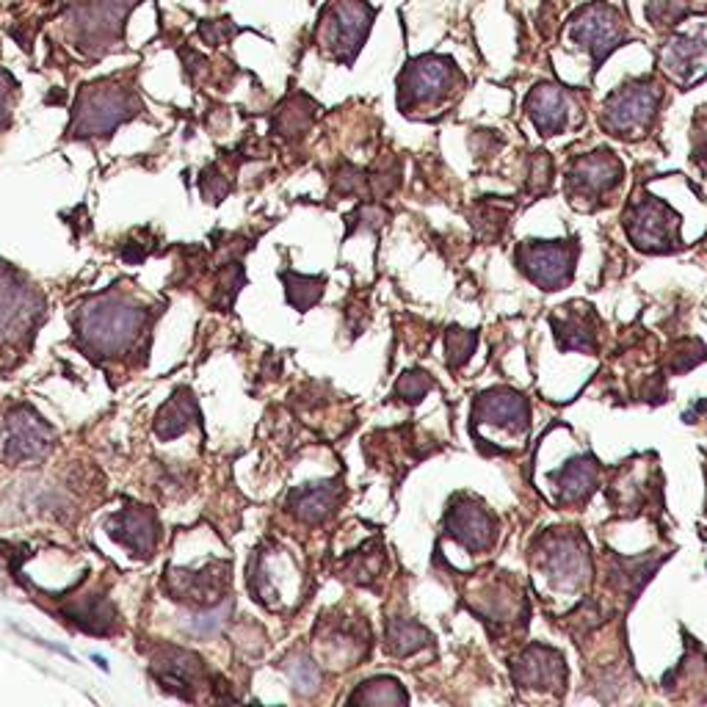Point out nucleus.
Segmentation results:
<instances>
[{
    "label": "nucleus",
    "mask_w": 707,
    "mask_h": 707,
    "mask_svg": "<svg viewBox=\"0 0 707 707\" xmlns=\"http://www.w3.org/2000/svg\"><path fill=\"white\" fill-rule=\"evenodd\" d=\"M456 86H462V73L454 61L445 55H420L404 66L398 78V106L404 114L439 106L445 97L454 95Z\"/></svg>",
    "instance_id": "obj_3"
},
{
    "label": "nucleus",
    "mask_w": 707,
    "mask_h": 707,
    "mask_svg": "<svg viewBox=\"0 0 707 707\" xmlns=\"http://www.w3.org/2000/svg\"><path fill=\"white\" fill-rule=\"evenodd\" d=\"M312 114H315V102L307 95L290 97L280 106L274 116V133L282 138H299L307 127L312 125Z\"/></svg>",
    "instance_id": "obj_28"
},
{
    "label": "nucleus",
    "mask_w": 707,
    "mask_h": 707,
    "mask_svg": "<svg viewBox=\"0 0 707 707\" xmlns=\"http://www.w3.org/2000/svg\"><path fill=\"white\" fill-rule=\"evenodd\" d=\"M570 37L572 42L588 50L594 66H599L624 42V25L617 9L606 7V3H592L572 17Z\"/></svg>",
    "instance_id": "obj_12"
},
{
    "label": "nucleus",
    "mask_w": 707,
    "mask_h": 707,
    "mask_svg": "<svg viewBox=\"0 0 707 707\" xmlns=\"http://www.w3.org/2000/svg\"><path fill=\"white\" fill-rule=\"evenodd\" d=\"M511 208L514 204H504L498 202V199H484L479 208V213L473 216V227L479 230L481 238L486 240H498L500 235H504L506 230V222H509L511 216Z\"/></svg>",
    "instance_id": "obj_32"
},
{
    "label": "nucleus",
    "mask_w": 707,
    "mask_h": 707,
    "mask_svg": "<svg viewBox=\"0 0 707 707\" xmlns=\"http://www.w3.org/2000/svg\"><path fill=\"white\" fill-rule=\"evenodd\" d=\"M434 638L423 624H418L414 619H387V630H384V649L393 658H409V655L420 653L423 647H429Z\"/></svg>",
    "instance_id": "obj_27"
},
{
    "label": "nucleus",
    "mask_w": 707,
    "mask_h": 707,
    "mask_svg": "<svg viewBox=\"0 0 707 707\" xmlns=\"http://www.w3.org/2000/svg\"><path fill=\"white\" fill-rule=\"evenodd\" d=\"M12 89H14L12 75L0 70V127L7 125L9 120V97H12Z\"/></svg>",
    "instance_id": "obj_39"
},
{
    "label": "nucleus",
    "mask_w": 707,
    "mask_h": 707,
    "mask_svg": "<svg viewBox=\"0 0 707 707\" xmlns=\"http://www.w3.org/2000/svg\"><path fill=\"white\" fill-rule=\"evenodd\" d=\"M55 443V429L30 407L17 404L7 418V459L14 464L37 462Z\"/></svg>",
    "instance_id": "obj_13"
},
{
    "label": "nucleus",
    "mask_w": 707,
    "mask_h": 707,
    "mask_svg": "<svg viewBox=\"0 0 707 707\" xmlns=\"http://www.w3.org/2000/svg\"><path fill=\"white\" fill-rule=\"evenodd\" d=\"M199 420H202V414H199L194 393L188 390V387H177V390L172 393V398L158 409L156 434L163 443H169V439H177L181 434H186Z\"/></svg>",
    "instance_id": "obj_24"
},
{
    "label": "nucleus",
    "mask_w": 707,
    "mask_h": 707,
    "mask_svg": "<svg viewBox=\"0 0 707 707\" xmlns=\"http://www.w3.org/2000/svg\"><path fill=\"white\" fill-rule=\"evenodd\" d=\"M528 116L542 136H558L570 127V97L561 86L539 84L528 95Z\"/></svg>",
    "instance_id": "obj_22"
},
{
    "label": "nucleus",
    "mask_w": 707,
    "mask_h": 707,
    "mask_svg": "<svg viewBox=\"0 0 707 707\" xmlns=\"http://www.w3.org/2000/svg\"><path fill=\"white\" fill-rule=\"evenodd\" d=\"M481 423L522 434L531 426V404L525 396L509 390V387L486 390L475 398L473 407V426H481Z\"/></svg>",
    "instance_id": "obj_19"
},
{
    "label": "nucleus",
    "mask_w": 707,
    "mask_h": 707,
    "mask_svg": "<svg viewBox=\"0 0 707 707\" xmlns=\"http://www.w3.org/2000/svg\"><path fill=\"white\" fill-rule=\"evenodd\" d=\"M553 158L550 152L539 150L531 156V172H528V194L531 197H545L553 186Z\"/></svg>",
    "instance_id": "obj_36"
},
{
    "label": "nucleus",
    "mask_w": 707,
    "mask_h": 707,
    "mask_svg": "<svg viewBox=\"0 0 707 707\" xmlns=\"http://www.w3.org/2000/svg\"><path fill=\"white\" fill-rule=\"evenodd\" d=\"M663 91L655 80H628L606 102L599 122L611 136L635 138L653 125Z\"/></svg>",
    "instance_id": "obj_4"
},
{
    "label": "nucleus",
    "mask_w": 707,
    "mask_h": 707,
    "mask_svg": "<svg viewBox=\"0 0 707 707\" xmlns=\"http://www.w3.org/2000/svg\"><path fill=\"white\" fill-rule=\"evenodd\" d=\"M230 563L216 561L208 563L202 572H177L169 575V594L172 599H183L194 608H216L230 588Z\"/></svg>",
    "instance_id": "obj_17"
},
{
    "label": "nucleus",
    "mask_w": 707,
    "mask_h": 707,
    "mask_svg": "<svg viewBox=\"0 0 707 707\" xmlns=\"http://www.w3.org/2000/svg\"><path fill=\"white\" fill-rule=\"evenodd\" d=\"M136 0H86L78 12H73L78 48L89 50V53L109 50L122 37L127 9Z\"/></svg>",
    "instance_id": "obj_11"
},
{
    "label": "nucleus",
    "mask_w": 707,
    "mask_h": 707,
    "mask_svg": "<svg viewBox=\"0 0 707 707\" xmlns=\"http://www.w3.org/2000/svg\"><path fill=\"white\" fill-rule=\"evenodd\" d=\"M280 280L285 282V296L299 312H307L324 296L326 276H305L296 274V271H282Z\"/></svg>",
    "instance_id": "obj_30"
},
{
    "label": "nucleus",
    "mask_w": 707,
    "mask_h": 707,
    "mask_svg": "<svg viewBox=\"0 0 707 707\" xmlns=\"http://www.w3.org/2000/svg\"><path fill=\"white\" fill-rule=\"evenodd\" d=\"M343 498V481L330 479V481H315V484L296 486L288 495V511L299 522H307V525H321V522L330 520L337 511Z\"/></svg>",
    "instance_id": "obj_21"
},
{
    "label": "nucleus",
    "mask_w": 707,
    "mask_h": 707,
    "mask_svg": "<svg viewBox=\"0 0 707 707\" xmlns=\"http://www.w3.org/2000/svg\"><path fill=\"white\" fill-rule=\"evenodd\" d=\"M707 64V39L691 37V34H674L660 50V66L666 75L680 80L683 86L694 84L696 73Z\"/></svg>",
    "instance_id": "obj_23"
},
{
    "label": "nucleus",
    "mask_w": 707,
    "mask_h": 707,
    "mask_svg": "<svg viewBox=\"0 0 707 707\" xmlns=\"http://www.w3.org/2000/svg\"><path fill=\"white\" fill-rule=\"evenodd\" d=\"M285 671L290 674V683H294L296 694L312 696L321 689V669H318L315 660H310L307 655H294V660L285 663Z\"/></svg>",
    "instance_id": "obj_33"
},
{
    "label": "nucleus",
    "mask_w": 707,
    "mask_h": 707,
    "mask_svg": "<svg viewBox=\"0 0 707 707\" xmlns=\"http://www.w3.org/2000/svg\"><path fill=\"white\" fill-rule=\"evenodd\" d=\"M624 166L611 150H594L572 161L567 172V197L570 202H597L622 186Z\"/></svg>",
    "instance_id": "obj_10"
},
{
    "label": "nucleus",
    "mask_w": 707,
    "mask_h": 707,
    "mask_svg": "<svg viewBox=\"0 0 707 707\" xmlns=\"http://www.w3.org/2000/svg\"><path fill=\"white\" fill-rule=\"evenodd\" d=\"M624 233L642 252H674L680 246V216L663 199L644 194L624 213Z\"/></svg>",
    "instance_id": "obj_6"
},
{
    "label": "nucleus",
    "mask_w": 707,
    "mask_h": 707,
    "mask_svg": "<svg viewBox=\"0 0 707 707\" xmlns=\"http://www.w3.org/2000/svg\"><path fill=\"white\" fill-rule=\"evenodd\" d=\"M511 678L517 689L531 691H563L567 685V666L558 649L545 644H531L511 663Z\"/></svg>",
    "instance_id": "obj_16"
},
{
    "label": "nucleus",
    "mask_w": 707,
    "mask_h": 707,
    "mask_svg": "<svg viewBox=\"0 0 707 707\" xmlns=\"http://www.w3.org/2000/svg\"><path fill=\"white\" fill-rule=\"evenodd\" d=\"M578 240H525L517 246V265L542 290H563L575 276Z\"/></svg>",
    "instance_id": "obj_9"
},
{
    "label": "nucleus",
    "mask_w": 707,
    "mask_h": 707,
    "mask_svg": "<svg viewBox=\"0 0 707 707\" xmlns=\"http://www.w3.org/2000/svg\"><path fill=\"white\" fill-rule=\"evenodd\" d=\"M434 387V379L429 376V373L423 371H407L401 379H398L396 384V398H401V401L407 404H420L423 401V396H426L429 390Z\"/></svg>",
    "instance_id": "obj_37"
},
{
    "label": "nucleus",
    "mask_w": 707,
    "mask_h": 707,
    "mask_svg": "<svg viewBox=\"0 0 707 707\" xmlns=\"http://www.w3.org/2000/svg\"><path fill=\"white\" fill-rule=\"evenodd\" d=\"M475 343H479V335L468 330H459V326H450L448 335H445V351H448V368L450 371H459L464 362L473 357Z\"/></svg>",
    "instance_id": "obj_34"
},
{
    "label": "nucleus",
    "mask_w": 707,
    "mask_h": 707,
    "mask_svg": "<svg viewBox=\"0 0 707 707\" xmlns=\"http://www.w3.org/2000/svg\"><path fill=\"white\" fill-rule=\"evenodd\" d=\"M536 556L556 588H578L592 578V556H588L586 539L570 528L542 536Z\"/></svg>",
    "instance_id": "obj_7"
},
{
    "label": "nucleus",
    "mask_w": 707,
    "mask_h": 707,
    "mask_svg": "<svg viewBox=\"0 0 707 707\" xmlns=\"http://www.w3.org/2000/svg\"><path fill=\"white\" fill-rule=\"evenodd\" d=\"M106 531L116 545L127 547L136 558H150L156 553L158 536H161L156 511L136 504L111 514L106 520Z\"/></svg>",
    "instance_id": "obj_18"
},
{
    "label": "nucleus",
    "mask_w": 707,
    "mask_h": 707,
    "mask_svg": "<svg viewBox=\"0 0 707 707\" xmlns=\"http://www.w3.org/2000/svg\"><path fill=\"white\" fill-rule=\"evenodd\" d=\"M45 301L17 269L0 263V343H20L42 324Z\"/></svg>",
    "instance_id": "obj_5"
},
{
    "label": "nucleus",
    "mask_w": 707,
    "mask_h": 707,
    "mask_svg": "<svg viewBox=\"0 0 707 707\" xmlns=\"http://www.w3.org/2000/svg\"><path fill=\"white\" fill-rule=\"evenodd\" d=\"M357 702H365V705H407L409 694L396 678H373L357 685V691L348 696V705H357Z\"/></svg>",
    "instance_id": "obj_29"
},
{
    "label": "nucleus",
    "mask_w": 707,
    "mask_h": 707,
    "mask_svg": "<svg viewBox=\"0 0 707 707\" xmlns=\"http://www.w3.org/2000/svg\"><path fill=\"white\" fill-rule=\"evenodd\" d=\"M550 324H553V332H556V340L561 351H581V354L597 351L599 318L594 315L588 305L561 307V312L550 318Z\"/></svg>",
    "instance_id": "obj_20"
},
{
    "label": "nucleus",
    "mask_w": 707,
    "mask_h": 707,
    "mask_svg": "<svg viewBox=\"0 0 707 707\" xmlns=\"http://www.w3.org/2000/svg\"><path fill=\"white\" fill-rule=\"evenodd\" d=\"M705 360V346L699 340H680L671 346L669 354V371L671 373H685L691 368H696Z\"/></svg>",
    "instance_id": "obj_38"
},
{
    "label": "nucleus",
    "mask_w": 707,
    "mask_h": 707,
    "mask_svg": "<svg viewBox=\"0 0 707 707\" xmlns=\"http://www.w3.org/2000/svg\"><path fill=\"white\" fill-rule=\"evenodd\" d=\"M147 324H150L147 307L131 305L125 299H116L114 294H106L78 312L75 337L89 357L111 360V357H122V354L131 351L141 332L147 330Z\"/></svg>",
    "instance_id": "obj_1"
},
{
    "label": "nucleus",
    "mask_w": 707,
    "mask_h": 707,
    "mask_svg": "<svg viewBox=\"0 0 707 707\" xmlns=\"http://www.w3.org/2000/svg\"><path fill=\"white\" fill-rule=\"evenodd\" d=\"M597 462L592 456H578L553 473L558 484V504H583L597 486Z\"/></svg>",
    "instance_id": "obj_26"
},
{
    "label": "nucleus",
    "mask_w": 707,
    "mask_h": 707,
    "mask_svg": "<svg viewBox=\"0 0 707 707\" xmlns=\"http://www.w3.org/2000/svg\"><path fill=\"white\" fill-rule=\"evenodd\" d=\"M384 567V550L379 542H368L362 550L351 553L346 558V570H348V581L360 583V586H371L373 578H379Z\"/></svg>",
    "instance_id": "obj_31"
},
{
    "label": "nucleus",
    "mask_w": 707,
    "mask_h": 707,
    "mask_svg": "<svg viewBox=\"0 0 707 707\" xmlns=\"http://www.w3.org/2000/svg\"><path fill=\"white\" fill-rule=\"evenodd\" d=\"M691 0H647V17L655 28H669L689 14Z\"/></svg>",
    "instance_id": "obj_35"
},
{
    "label": "nucleus",
    "mask_w": 707,
    "mask_h": 707,
    "mask_svg": "<svg viewBox=\"0 0 707 707\" xmlns=\"http://www.w3.org/2000/svg\"><path fill=\"white\" fill-rule=\"evenodd\" d=\"M141 109H145V106H141V100L136 97V91L122 86L120 80L86 84L84 89H80L78 102H75L70 138L111 136L122 122L141 114Z\"/></svg>",
    "instance_id": "obj_2"
},
{
    "label": "nucleus",
    "mask_w": 707,
    "mask_h": 707,
    "mask_svg": "<svg viewBox=\"0 0 707 707\" xmlns=\"http://www.w3.org/2000/svg\"><path fill=\"white\" fill-rule=\"evenodd\" d=\"M373 23V9L368 0H332L318 20V34L337 61L351 64L368 39Z\"/></svg>",
    "instance_id": "obj_8"
},
{
    "label": "nucleus",
    "mask_w": 707,
    "mask_h": 707,
    "mask_svg": "<svg viewBox=\"0 0 707 707\" xmlns=\"http://www.w3.org/2000/svg\"><path fill=\"white\" fill-rule=\"evenodd\" d=\"M66 619H73V624L84 633L91 635H111L116 630V608L109 597L102 594H91V597L78 599L73 606L61 608Z\"/></svg>",
    "instance_id": "obj_25"
},
{
    "label": "nucleus",
    "mask_w": 707,
    "mask_h": 707,
    "mask_svg": "<svg viewBox=\"0 0 707 707\" xmlns=\"http://www.w3.org/2000/svg\"><path fill=\"white\" fill-rule=\"evenodd\" d=\"M152 678L163 685V691L177 694L181 699H197L194 689L208 678L204 671V660L197 653H188L183 647H158L150 658Z\"/></svg>",
    "instance_id": "obj_15"
},
{
    "label": "nucleus",
    "mask_w": 707,
    "mask_h": 707,
    "mask_svg": "<svg viewBox=\"0 0 707 707\" xmlns=\"http://www.w3.org/2000/svg\"><path fill=\"white\" fill-rule=\"evenodd\" d=\"M445 531H448V536H454L464 550L486 553L495 545L498 522H495L492 511L486 509L481 500L459 495V498L450 500L448 511H445Z\"/></svg>",
    "instance_id": "obj_14"
}]
</instances>
